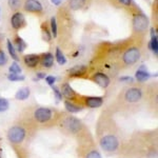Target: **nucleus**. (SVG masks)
Returning <instances> with one entry per match:
<instances>
[{
    "label": "nucleus",
    "mask_w": 158,
    "mask_h": 158,
    "mask_svg": "<svg viewBox=\"0 0 158 158\" xmlns=\"http://www.w3.org/2000/svg\"><path fill=\"white\" fill-rule=\"evenodd\" d=\"M30 94H31L30 88H27V86H23V88L19 89V90L16 92V94H15V98H16L17 100H25V99H27L30 97Z\"/></svg>",
    "instance_id": "412c9836"
},
{
    "label": "nucleus",
    "mask_w": 158,
    "mask_h": 158,
    "mask_svg": "<svg viewBox=\"0 0 158 158\" xmlns=\"http://www.w3.org/2000/svg\"><path fill=\"white\" fill-rule=\"evenodd\" d=\"M89 0H69V6L72 11H78L85 7Z\"/></svg>",
    "instance_id": "aec40b11"
},
{
    "label": "nucleus",
    "mask_w": 158,
    "mask_h": 158,
    "mask_svg": "<svg viewBox=\"0 0 158 158\" xmlns=\"http://www.w3.org/2000/svg\"><path fill=\"white\" fill-rule=\"evenodd\" d=\"M6 62H7V57H6V53H4V51L0 48V67L6 65Z\"/></svg>",
    "instance_id": "7c9ffc66"
},
{
    "label": "nucleus",
    "mask_w": 158,
    "mask_h": 158,
    "mask_svg": "<svg viewBox=\"0 0 158 158\" xmlns=\"http://www.w3.org/2000/svg\"><path fill=\"white\" fill-rule=\"evenodd\" d=\"M0 158H1V155H0Z\"/></svg>",
    "instance_id": "4c0bfd02"
},
{
    "label": "nucleus",
    "mask_w": 158,
    "mask_h": 158,
    "mask_svg": "<svg viewBox=\"0 0 158 158\" xmlns=\"http://www.w3.org/2000/svg\"><path fill=\"white\" fill-rule=\"evenodd\" d=\"M55 58L57 60V62L59 63L60 65H63L67 63V58H65L64 54L62 53L59 48H56V52H55Z\"/></svg>",
    "instance_id": "393cba45"
},
{
    "label": "nucleus",
    "mask_w": 158,
    "mask_h": 158,
    "mask_svg": "<svg viewBox=\"0 0 158 158\" xmlns=\"http://www.w3.org/2000/svg\"><path fill=\"white\" fill-rule=\"evenodd\" d=\"M151 74L148 72L147 70V67L146 65H141V67L139 68V70L137 71L136 74H135V77H136V80L139 81V82H144V81H147L148 79L151 77Z\"/></svg>",
    "instance_id": "f3484780"
},
{
    "label": "nucleus",
    "mask_w": 158,
    "mask_h": 158,
    "mask_svg": "<svg viewBox=\"0 0 158 158\" xmlns=\"http://www.w3.org/2000/svg\"><path fill=\"white\" fill-rule=\"evenodd\" d=\"M61 112L55 109L47 108V106H33L24 109L21 112L19 118L27 122L34 130L49 129L57 126Z\"/></svg>",
    "instance_id": "f03ea898"
},
{
    "label": "nucleus",
    "mask_w": 158,
    "mask_h": 158,
    "mask_svg": "<svg viewBox=\"0 0 158 158\" xmlns=\"http://www.w3.org/2000/svg\"><path fill=\"white\" fill-rule=\"evenodd\" d=\"M6 47H7V51H9L10 56H11L15 61H18L19 60V55L17 54V51H16V49H15L13 42L10 39L6 40Z\"/></svg>",
    "instance_id": "5701e85b"
},
{
    "label": "nucleus",
    "mask_w": 158,
    "mask_h": 158,
    "mask_svg": "<svg viewBox=\"0 0 158 158\" xmlns=\"http://www.w3.org/2000/svg\"><path fill=\"white\" fill-rule=\"evenodd\" d=\"M23 62L27 68L34 69L40 64V55L37 54H29L23 57Z\"/></svg>",
    "instance_id": "2eb2a0df"
},
{
    "label": "nucleus",
    "mask_w": 158,
    "mask_h": 158,
    "mask_svg": "<svg viewBox=\"0 0 158 158\" xmlns=\"http://www.w3.org/2000/svg\"><path fill=\"white\" fill-rule=\"evenodd\" d=\"M64 108L69 114L78 113V112H81L85 109V108H82V106H78L77 103L73 102V101H70V100H64Z\"/></svg>",
    "instance_id": "a211bd4d"
},
{
    "label": "nucleus",
    "mask_w": 158,
    "mask_h": 158,
    "mask_svg": "<svg viewBox=\"0 0 158 158\" xmlns=\"http://www.w3.org/2000/svg\"><path fill=\"white\" fill-rule=\"evenodd\" d=\"M52 90H53V92H54L56 98H57L58 100H61V99L63 98L62 94H61V92H60V89H58L56 85H52Z\"/></svg>",
    "instance_id": "2f4dec72"
},
{
    "label": "nucleus",
    "mask_w": 158,
    "mask_h": 158,
    "mask_svg": "<svg viewBox=\"0 0 158 158\" xmlns=\"http://www.w3.org/2000/svg\"><path fill=\"white\" fill-rule=\"evenodd\" d=\"M63 0H51V2H52L53 4H55V6H60L61 3H62Z\"/></svg>",
    "instance_id": "c9c22d12"
},
{
    "label": "nucleus",
    "mask_w": 158,
    "mask_h": 158,
    "mask_svg": "<svg viewBox=\"0 0 158 158\" xmlns=\"http://www.w3.org/2000/svg\"><path fill=\"white\" fill-rule=\"evenodd\" d=\"M9 6L13 10H17L20 6V0H9Z\"/></svg>",
    "instance_id": "473e14b6"
},
{
    "label": "nucleus",
    "mask_w": 158,
    "mask_h": 158,
    "mask_svg": "<svg viewBox=\"0 0 158 158\" xmlns=\"http://www.w3.org/2000/svg\"><path fill=\"white\" fill-rule=\"evenodd\" d=\"M7 79L10 81H23L24 80V76L20 75V74H11L10 73L7 75Z\"/></svg>",
    "instance_id": "c85d7f7f"
},
{
    "label": "nucleus",
    "mask_w": 158,
    "mask_h": 158,
    "mask_svg": "<svg viewBox=\"0 0 158 158\" xmlns=\"http://www.w3.org/2000/svg\"><path fill=\"white\" fill-rule=\"evenodd\" d=\"M91 80L94 81L97 85H99L102 89H106L111 83V79L106 73L103 72H96L93 74V76L91 77Z\"/></svg>",
    "instance_id": "9b49d317"
},
{
    "label": "nucleus",
    "mask_w": 158,
    "mask_h": 158,
    "mask_svg": "<svg viewBox=\"0 0 158 158\" xmlns=\"http://www.w3.org/2000/svg\"><path fill=\"white\" fill-rule=\"evenodd\" d=\"M132 27H133V32L135 35L143 36L149 27V18L141 12L135 13L133 20H132Z\"/></svg>",
    "instance_id": "423d86ee"
},
{
    "label": "nucleus",
    "mask_w": 158,
    "mask_h": 158,
    "mask_svg": "<svg viewBox=\"0 0 158 158\" xmlns=\"http://www.w3.org/2000/svg\"><path fill=\"white\" fill-rule=\"evenodd\" d=\"M57 126L59 127L60 131L63 134L77 139L79 144L93 142L92 134L89 131L88 127L80 119L76 118V117L70 115V114L61 112Z\"/></svg>",
    "instance_id": "7ed1b4c3"
},
{
    "label": "nucleus",
    "mask_w": 158,
    "mask_h": 158,
    "mask_svg": "<svg viewBox=\"0 0 158 158\" xmlns=\"http://www.w3.org/2000/svg\"><path fill=\"white\" fill-rule=\"evenodd\" d=\"M9 70H10V73L11 74H21V72H22L21 67L18 64L17 61H14V62L12 63Z\"/></svg>",
    "instance_id": "cd10ccee"
},
{
    "label": "nucleus",
    "mask_w": 158,
    "mask_h": 158,
    "mask_svg": "<svg viewBox=\"0 0 158 158\" xmlns=\"http://www.w3.org/2000/svg\"><path fill=\"white\" fill-rule=\"evenodd\" d=\"M11 25L15 31H19L27 25V21H25V17L22 13L16 12L13 14L11 17Z\"/></svg>",
    "instance_id": "f8f14e48"
},
{
    "label": "nucleus",
    "mask_w": 158,
    "mask_h": 158,
    "mask_svg": "<svg viewBox=\"0 0 158 158\" xmlns=\"http://www.w3.org/2000/svg\"><path fill=\"white\" fill-rule=\"evenodd\" d=\"M141 57V51L138 47H130L122 52L121 55V64L128 68L132 67L137 62Z\"/></svg>",
    "instance_id": "6e6552de"
},
{
    "label": "nucleus",
    "mask_w": 158,
    "mask_h": 158,
    "mask_svg": "<svg viewBox=\"0 0 158 158\" xmlns=\"http://www.w3.org/2000/svg\"><path fill=\"white\" fill-rule=\"evenodd\" d=\"M10 106V103L6 98H0V113L6 112Z\"/></svg>",
    "instance_id": "c756f323"
},
{
    "label": "nucleus",
    "mask_w": 158,
    "mask_h": 158,
    "mask_svg": "<svg viewBox=\"0 0 158 158\" xmlns=\"http://www.w3.org/2000/svg\"><path fill=\"white\" fill-rule=\"evenodd\" d=\"M150 49L152 50L153 54L156 55L158 54V38H157V33L156 30L153 27L151 29V41H150Z\"/></svg>",
    "instance_id": "6ab92c4d"
},
{
    "label": "nucleus",
    "mask_w": 158,
    "mask_h": 158,
    "mask_svg": "<svg viewBox=\"0 0 158 158\" xmlns=\"http://www.w3.org/2000/svg\"><path fill=\"white\" fill-rule=\"evenodd\" d=\"M97 138L99 147L108 154H115L122 147L120 132L118 126L113 118V114L104 112L97 123Z\"/></svg>",
    "instance_id": "f257e3e1"
},
{
    "label": "nucleus",
    "mask_w": 158,
    "mask_h": 158,
    "mask_svg": "<svg viewBox=\"0 0 158 158\" xmlns=\"http://www.w3.org/2000/svg\"><path fill=\"white\" fill-rule=\"evenodd\" d=\"M41 33H42V39L47 42H50L52 40V34H51V31L48 27L47 23H42L41 25Z\"/></svg>",
    "instance_id": "b1692460"
},
{
    "label": "nucleus",
    "mask_w": 158,
    "mask_h": 158,
    "mask_svg": "<svg viewBox=\"0 0 158 158\" xmlns=\"http://www.w3.org/2000/svg\"><path fill=\"white\" fill-rule=\"evenodd\" d=\"M86 73H88V68H86V65L83 64L75 65V67L71 68L68 71V75L70 77H82Z\"/></svg>",
    "instance_id": "4468645a"
},
{
    "label": "nucleus",
    "mask_w": 158,
    "mask_h": 158,
    "mask_svg": "<svg viewBox=\"0 0 158 158\" xmlns=\"http://www.w3.org/2000/svg\"><path fill=\"white\" fill-rule=\"evenodd\" d=\"M143 96V91L138 86L126 88L119 93L115 106L124 113H133L137 111V106H140Z\"/></svg>",
    "instance_id": "20e7f679"
},
{
    "label": "nucleus",
    "mask_w": 158,
    "mask_h": 158,
    "mask_svg": "<svg viewBox=\"0 0 158 158\" xmlns=\"http://www.w3.org/2000/svg\"><path fill=\"white\" fill-rule=\"evenodd\" d=\"M78 157L79 158H102L99 151L95 148L94 141L89 142V143L79 144Z\"/></svg>",
    "instance_id": "1a4fd4ad"
},
{
    "label": "nucleus",
    "mask_w": 158,
    "mask_h": 158,
    "mask_svg": "<svg viewBox=\"0 0 158 158\" xmlns=\"http://www.w3.org/2000/svg\"><path fill=\"white\" fill-rule=\"evenodd\" d=\"M15 49H16L17 53H23L24 50L27 49V43L23 39H22L21 37L18 36V35H16L15 36Z\"/></svg>",
    "instance_id": "4be33fe9"
},
{
    "label": "nucleus",
    "mask_w": 158,
    "mask_h": 158,
    "mask_svg": "<svg viewBox=\"0 0 158 158\" xmlns=\"http://www.w3.org/2000/svg\"><path fill=\"white\" fill-rule=\"evenodd\" d=\"M23 10L31 14L41 15L43 13V6L39 0H25L23 3Z\"/></svg>",
    "instance_id": "9d476101"
},
{
    "label": "nucleus",
    "mask_w": 158,
    "mask_h": 158,
    "mask_svg": "<svg viewBox=\"0 0 158 158\" xmlns=\"http://www.w3.org/2000/svg\"><path fill=\"white\" fill-rule=\"evenodd\" d=\"M36 132L24 120L18 118L7 130L6 138L14 148H19L25 143L29 138H32Z\"/></svg>",
    "instance_id": "39448f33"
},
{
    "label": "nucleus",
    "mask_w": 158,
    "mask_h": 158,
    "mask_svg": "<svg viewBox=\"0 0 158 158\" xmlns=\"http://www.w3.org/2000/svg\"><path fill=\"white\" fill-rule=\"evenodd\" d=\"M60 92L63 97L67 98V100H70V101H73L76 96H77V93L73 90V88L70 85V83H68V82H64L61 85Z\"/></svg>",
    "instance_id": "ddd939ff"
},
{
    "label": "nucleus",
    "mask_w": 158,
    "mask_h": 158,
    "mask_svg": "<svg viewBox=\"0 0 158 158\" xmlns=\"http://www.w3.org/2000/svg\"><path fill=\"white\" fill-rule=\"evenodd\" d=\"M112 2L118 4L120 7H131L133 6V0H112Z\"/></svg>",
    "instance_id": "bb28decb"
},
{
    "label": "nucleus",
    "mask_w": 158,
    "mask_h": 158,
    "mask_svg": "<svg viewBox=\"0 0 158 158\" xmlns=\"http://www.w3.org/2000/svg\"><path fill=\"white\" fill-rule=\"evenodd\" d=\"M54 55L52 54L51 52H47L43 53V54L40 55V65L42 68L45 69H50L54 65Z\"/></svg>",
    "instance_id": "dca6fc26"
},
{
    "label": "nucleus",
    "mask_w": 158,
    "mask_h": 158,
    "mask_svg": "<svg viewBox=\"0 0 158 158\" xmlns=\"http://www.w3.org/2000/svg\"><path fill=\"white\" fill-rule=\"evenodd\" d=\"M45 81H47V83L50 86L54 85V83L56 82V77L55 76H47V77L44 78Z\"/></svg>",
    "instance_id": "72a5a7b5"
},
{
    "label": "nucleus",
    "mask_w": 158,
    "mask_h": 158,
    "mask_svg": "<svg viewBox=\"0 0 158 158\" xmlns=\"http://www.w3.org/2000/svg\"><path fill=\"white\" fill-rule=\"evenodd\" d=\"M36 76H37V79H44L45 77H47L44 73H37Z\"/></svg>",
    "instance_id": "e433bc0d"
},
{
    "label": "nucleus",
    "mask_w": 158,
    "mask_h": 158,
    "mask_svg": "<svg viewBox=\"0 0 158 158\" xmlns=\"http://www.w3.org/2000/svg\"><path fill=\"white\" fill-rule=\"evenodd\" d=\"M132 77H128V76H123V77H120L119 78V81H122V82H132Z\"/></svg>",
    "instance_id": "f704fd0d"
},
{
    "label": "nucleus",
    "mask_w": 158,
    "mask_h": 158,
    "mask_svg": "<svg viewBox=\"0 0 158 158\" xmlns=\"http://www.w3.org/2000/svg\"><path fill=\"white\" fill-rule=\"evenodd\" d=\"M103 97L101 96H82L77 94V96L73 100V102L77 103L82 108L97 109L103 104Z\"/></svg>",
    "instance_id": "0eeeda50"
},
{
    "label": "nucleus",
    "mask_w": 158,
    "mask_h": 158,
    "mask_svg": "<svg viewBox=\"0 0 158 158\" xmlns=\"http://www.w3.org/2000/svg\"><path fill=\"white\" fill-rule=\"evenodd\" d=\"M50 29H51L50 31H51V34H52V37L53 38L57 37L58 29H57V21H56L55 17H52V18H51V27Z\"/></svg>",
    "instance_id": "a878e982"
}]
</instances>
